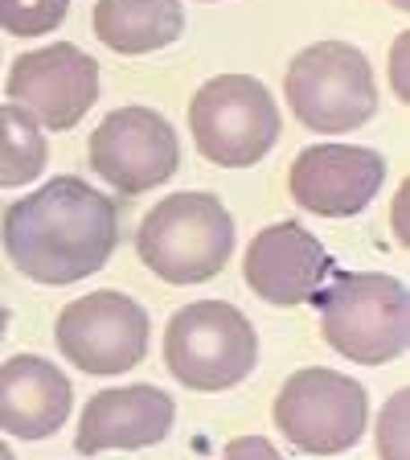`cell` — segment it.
I'll return each instance as SVG.
<instances>
[{
    "mask_svg": "<svg viewBox=\"0 0 410 460\" xmlns=\"http://www.w3.org/2000/svg\"><path fill=\"white\" fill-rule=\"evenodd\" d=\"M4 255L21 276L62 288L95 276L119 247V210L83 177H54L13 201L0 230Z\"/></svg>",
    "mask_w": 410,
    "mask_h": 460,
    "instance_id": "6da1fadb",
    "label": "cell"
},
{
    "mask_svg": "<svg viewBox=\"0 0 410 460\" xmlns=\"http://www.w3.org/2000/svg\"><path fill=\"white\" fill-rule=\"evenodd\" d=\"M312 300L320 308V337L341 358L386 366L406 354L410 296L402 279L382 271H336Z\"/></svg>",
    "mask_w": 410,
    "mask_h": 460,
    "instance_id": "7a4b0ae2",
    "label": "cell"
},
{
    "mask_svg": "<svg viewBox=\"0 0 410 460\" xmlns=\"http://www.w3.org/2000/svg\"><path fill=\"white\" fill-rule=\"evenodd\" d=\"M135 255L169 284L214 279L234 255V222L214 193H172L135 230Z\"/></svg>",
    "mask_w": 410,
    "mask_h": 460,
    "instance_id": "3957f363",
    "label": "cell"
},
{
    "mask_svg": "<svg viewBox=\"0 0 410 460\" xmlns=\"http://www.w3.org/2000/svg\"><path fill=\"white\" fill-rule=\"evenodd\" d=\"M284 91L308 132H353L370 124L378 111V83H373L370 58L349 41H316L300 49L287 66Z\"/></svg>",
    "mask_w": 410,
    "mask_h": 460,
    "instance_id": "277c9868",
    "label": "cell"
},
{
    "mask_svg": "<svg viewBox=\"0 0 410 460\" xmlns=\"http://www.w3.org/2000/svg\"><path fill=\"white\" fill-rule=\"evenodd\" d=\"M258 358L250 321L226 300H193L164 329V366L189 391H230Z\"/></svg>",
    "mask_w": 410,
    "mask_h": 460,
    "instance_id": "5b68a950",
    "label": "cell"
},
{
    "mask_svg": "<svg viewBox=\"0 0 410 460\" xmlns=\"http://www.w3.org/2000/svg\"><path fill=\"white\" fill-rule=\"evenodd\" d=\"M197 153L222 169H250L275 148L279 107L271 91L250 75H218L189 103Z\"/></svg>",
    "mask_w": 410,
    "mask_h": 460,
    "instance_id": "8992f818",
    "label": "cell"
},
{
    "mask_svg": "<svg viewBox=\"0 0 410 460\" xmlns=\"http://www.w3.org/2000/svg\"><path fill=\"white\" fill-rule=\"evenodd\" d=\"M275 428L287 444L312 456L349 452L370 428V399L349 374L308 366L284 383L275 399Z\"/></svg>",
    "mask_w": 410,
    "mask_h": 460,
    "instance_id": "52a82bcc",
    "label": "cell"
},
{
    "mask_svg": "<svg viewBox=\"0 0 410 460\" xmlns=\"http://www.w3.org/2000/svg\"><path fill=\"white\" fill-rule=\"evenodd\" d=\"M91 169L115 193H144L181 169V144L161 111L119 107L91 132Z\"/></svg>",
    "mask_w": 410,
    "mask_h": 460,
    "instance_id": "ba28073f",
    "label": "cell"
},
{
    "mask_svg": "<svg viewBox=\"0 0 410 460\" xmlns=\"http://www.w3.org/2000/svg\"><path fill=\"white\" fill-rule=\"evenodd\" d=\"M57 349L83 374H127L148 354V313L124 292H91L57 316Z\"/></svg>",
    "mask_w": 410,
    "mask_h": 460,
    "instance_id": "9c48e42d",
    "label": "cell"
},
{
    "mask_svg": "<svg viewBox=\"0 0 410 460\" xmlns=\"http://www.w3.org/2000/svg\"><path fill=\"white\" fill-rule=\"evenodd\" d=\"M9 99L49 132H66L99 99V62L70 41L29 49L9 70Z\"/></svg>",
    "mask_w": 410,
    "mask_h": 460,
    "instance_id": "30bf717a",
    "label": "cell"
},
{
    "mask_svg": "<svg viewBox=\"0 0 410 460\" xmlns=\"http://www.w3.org/2000/svg\"><path fill=\"white\" fill-rule=\"evenodd\" d=\"M386 161L357 144H312L292 161V198L320 218H353L378 198Z\"/></svg>",
    "mask_w": 410,
    "mask_h": 460,
    "instance_id": "8fae6325",
    "label": "cell"
},
{
    "mask_svg": "<svg viewBox=\"0 0 410 460\" xmlns=\"http://www.w3.org/2000/svg\"><path fill=\"white\" fill-rule=\"evenodd\" d=\"M242 271L258 300L292 308L312 300L316 288L328 279V255L320 239L300 222H275L250 239Z\"/></svg>",
    "mask_w": 410,
    "mask_h": 460,
    "instance_id": "7c38bea8",
    "label": "cell"
},
{
    "mask_svg": "<svg viewBox=\"0 0 410 460\" xmlns=\"http://www.w3.org/2000/svg\"><path fill=\"white\" fill-rule=\"evenodd\" d=\"M172 420H177V407H172V394H164L161 386H115V391H99L83 407L74 444L83 456L153 448L172 431Z\"/></svg>",
    "mask_w": 410,
    "mask_h": 460,
    "instance_id": "4fadbf2b",
    "label": "cell"
},
{
    "mask_svg": "<svg viewBox=\"0 0 410 460\" xmlns=\"http://www.w3.org/2000/svg\"><path fill=\"white\" fill-rule=\"evenodd\" d=\"M70 415V378L38 354L0 366V428L21 440H46Z\"/></svg>",
    "mask_w": 410,
    "mask_h": 460,
    "instance_id": "5bb4252c",
    "label": "cell"
},
{
    "mask_svg": "<svg viewBox=\"0 0 410 460\" xmlns=\"http://www.w3.org/2000/svg\"><path fill=\"white\" fill-rule=\"evenodd\" d=\"M181 0H95V38L115 54H153L181 38Z\"/></svg>",
    "mask_w": 410,
    "mask_h": 460,
    "instance_id": "9a60e30c",
    "label": "cell"
},
{
    "mask_svg": "<svg viewBox=\"0 0 410 460\" xmlns=\"http://www.w3.org/2000/svg\"><path fill=\"white\" fill-rule=\"evenodd\" d=\"M49 161V144L41 124L17 103H0V190L38 181Z\"/></svg>",
    "mask_w": 410,
    "mask_h": 460,
    "instance_id": "2e32d148",
    "label": "cell"
},
{
    "mask_svg": "<svg viewBox=\"0 0 410 460\" xmlns=\"http://www.w3.org/2000/svg\"><path fill=\"white\" fill-rule=\"evenodd\" d=\"M70 13V0H0V29L13 38L54 33Z\"/></svg>",
    "mask_w": 410,
    "mask_h": 460,
    "instance_id": "e0dca14e",
    "label": "cell"
},
{
    "mask_svg": "<svg viewBox=\"0 0 410 460\" xmlns=\"http://www.w3.org/2000/svg\"><path fill=\"white\" fill-rule=\"evenodd\" d=\"M406 402H410L406 391L390 394V402H386L382 423H378V452H382V460H406Z\"/></svg>",
    "mask_w": 410,
    "mask_h": 460,
    "instance_id": "ac0fdd59",
    "label": "cell"
},
{
    "mask_svg": "<svg viewBox=\"0 0 410 460\" xmlns=\"http://www.w3.org/2000/svg\"><path fill=\"white\" fill-rule=\"evenodd\" d=\"M218 460H284V452L263 436H239V440L226 444V452Z\"/></svg>",
    "mask_w": 410,
    "mask_h": 460,
    "instance_id": "d6986e66",
    "label": "cell"
},
{
    "mask_svg": "<svg viewBox=\"0 0 410 460\" xmlns=\"http://www.w3.org/2000/svg\"><path fill=\"white\" fill-rule=\"evenodd\" d=\"M390 83L398 91V99L406 103V33L394 41V62H390Z\"/></svg>",
    "mask_w": 410,
    "mask_h": 460,
    "instance_id": "ffe728a7",
    "label": "cell"
},
{
    "mask_svg": "<svg viewBox=\"0 0 410 460\" xmlns=\"http://www.w3.org/2000/svg\"><path fill=\"white\" fill-rule=\"evenodd\" d=\"M394 234H398V243L406 247V185L398 190V206H394Z\"/></svg>",
    "mask_w": 410,
    "mask_h": 460,
    "instance_id": "44dd1931",
    "label": "cell"
},
{
    "mask_svg": "<svg viewBox=\"0 0 410 460\" xmlns=\"http://www.w3.org/2000/svg\"><path fill=\"white\" fill-rule=\"evenodd\" d=\"M0 460H17V456L9 452V444H4V440H0Z\"/></svg>",
    "mask_w": 410,
    "mask_h": 460,
    "instance_id": "7402d4cb",
    "label": "cell"
},
{
    "mask_svg": "<svg viewBox=\"0 0 410 460\" xmlns=\"http://www.w3.org/2000/svg\"><path fill=\"white\" fill-rule=\"evenodd\" d=\"M4 325H9V313H4V305H0V337H4Z\"/></svg>",
    "mask_w": 410,
    "mask_h": 460,
    "instance_id": "603a6c76",
    "label": "cell"
},
{
    "mask_svg": "<svg viewBox=\"0 0 410 460\" xmlns=\"http://www.w3.org/2000/svg\"><path fill=\"white\" fill-rule=\"evenodd\" d=\"M390 4H394V9H406V4H410V0H390Z\"/></svg>",
    "mask_w": 410,
    "mask_h": 460,
    "instance_id": "cb8c5ba5",
    "label": "cell"
},
{
    "mask_svg": "<svg viewBox=\"0 0 410 460\" xmlns=\"http://www.w3.org/2000/svg\"><path fill=\"white\" fill-rule=\"evenodd\" d=\"M205 4H214V0H205Z\"/></svg>",
    "mask_w": 410,
    "mask_h": 460,
    "instance_id": "d4e9b609",
    "label": "cell"
}]
</instances>
